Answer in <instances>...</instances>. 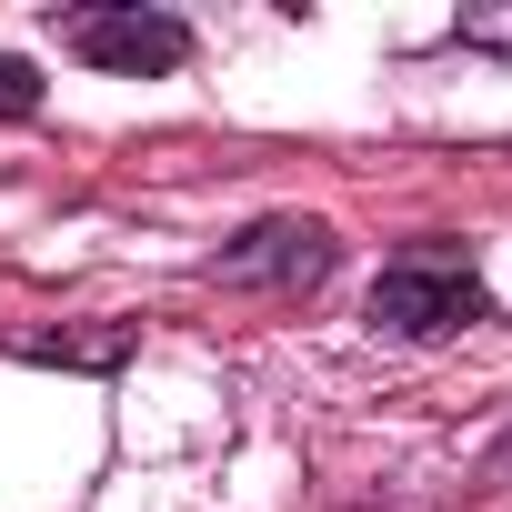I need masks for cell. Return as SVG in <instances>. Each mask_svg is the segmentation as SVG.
Returning <instances> with one entry per match:
<instances>
[{
	"label": "cell",
	"mask_w": 512,
	"mask_h": 512,
	"mask_svg": "<svg viewBox=\"0 0 512 512\" xmlns=\"http://www.w3.org/2000/svg\"><path fill=\"white\" fill-rule=\"evenodd\" d=\"M462 322H482V272L452 262V251H412L372 282V332H392V342H442Z\"/></svg>",
	"instance_id": "obj_1"
},
{
	"label": "cell",
	"mask_w": 512,
	"mask_h": 512,
	"mask_svg": "<svg viewBox=\"0 0 512 512\" xmlns=\"http://www.w3.org/2000/svg\"><path fill=\"white\" fill-rule=\"evenodd\" d=\"M31 362H121V332H101V342H21Z\"/></svg>",
	"instance_id": "obj_5"
},
{
	"label": "cell",
	"mask_w": 512,
	"mask_h": 512,
	"mask_svg": "<svg viewBox=\"0 0 512 512\" xmlns=\"http://www.w3.org/2000/svg\"><path fill=\"white\" fill-rule=\"evenodd\" d=\"M332 272V231L322 221H251L221 251V282H272V292H312Z\"/></svg>",
	"instance_id": "obj_3"
},
{
	"label": "cell",
	"mask_w": 512,
	"mask_h": 512,
	"mask_svg": "<svg viewBox=\"0 0 512 512\" xmlns=\"http://www.w3.org/2000/svg\"><path fill=\"white\" fill-rule=\"evenodd\" d=\"M71 51L91 71H121V81H151V71H181L191 61V31L171 11H81L71 21Z\"/></svg>",
	"instance_id": "obj_2"
},
{
	"label": "cell",
	"mask_w": 512,
	"mask_h": 512,
	"mask_svg": "<svg viewBox=\"0 0 512 512\" xmlns=\"http://www.w3.org/2000/svg\"><path fill=\"white\" fill-rule=\"evenodd\" d=\"M31 111H41V71L21 51H0V121H31Z\"/></svg>",
	"instance_id": "obj_4"
}]
</instances>
